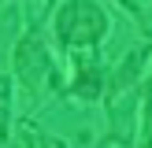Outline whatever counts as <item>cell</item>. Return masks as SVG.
Instances as JSON below:
<instances>
[{"mask_svg":"<svg viewBox=\"0 0 152 148\" xmlns=\"http://www.w3.org/2000/svg\"><path fill=\"white\" fill-rule=\"evenodd\" d=\"M104 30H108V19H104V11L96 4H89V0H67L56 11V37L71 52L93 48L104 37Z\"/></svg>","mask_w":152,"mask_h":148,"instance_id":"cell-1","label":"cell"},{"mask_svg":"<svg viewBox=\"0 0 152 148\" xmlns=\"http://www.w3.org/2000/svg\"><path fill=\"white\" fill-rule=\"evenodd\" d=\"M100 85H104L100 70H96V67H82V70H78V81L71 85V93L82 96V100H93V96L100 93Z\"/></svg>","mask_w":152,"mask_h":148,"instance_id":"cell-3","label":"cell"},{"mask_svg":"<svg viewBox=\"0 0 152 148\" xmlns=\"http://www.w3.org/2000/svg\"><path fill=\"white\" fill-rule=\"evenodd\" d=\"M119 4H123L126 11L134 15V22L152 37V0H119Z\"/></svg>","mask_w":152,"mask_h":148,"instance_id":"cell-4","label":"cell"},{"mask_svg":"<svg viewBox=\"0 0 152 148\" xmlns=\"http://www.w3.org/2000/svg\"><path fill=\"white\" fill-rule=\"evenodd\" d=\"M7 122H11V81L0 78V133H7Z\"/></svg>","mask_w":152,"mask_h":148,"instance_id":"cell-6","label":"cell"},{"mask_svg":"<svg viewBox=\"0 0 152 148\" xmlns=\"http://www.w3.org/2000/svg\"><path fill=\"white\" fill-rule=\"evenodd\" d=\"M22 148H67V144L59 137H52V133H45V130L26 126V130H22Z\"/></svg>","mask_w":152,"mask_h":148,"instance_id":"cell-5","label":"cell"},{"mask_svg":"<svg viewBox=\"0 0 152 148\" xmlns=\"http://www.w3.org/2000/svg\"><path fill=\"white\" fill-rule=\"evenodd\" d=\"M141 148H152V96L141 104Z\"/></svg>","mask_w":152,"mask_h":148,"instance_id":"cell-7","label":"cell"},{"mask_svg":"<svg viewBox=\"0 0 152 148\" xmlns=\"http://www.w3.org/2000/svg\"><path fill=\"white\" fill-rule=\"evenodd\" d=\"M104 148H130V144H126V141H119V137H111V141H108Z\"/></svg>","mask_w":152,"mask_h":148,"instance_id":"cell-8","label":"cell"},{"mask_svg":"<svg viewBox=\"0 0 152 148\" xmlns=\"http://www.w3.org/2000/svg\"><path fill=\"white\" fill-rule=\"evenodd\" d=\"M15 74H19V85L34 100H41L56 85V67H52V56L41 44V37H22L15 44Z\"/></svg>","mask_w":152,"mask_h":148,"instance_id":"cell-2","label":"cell"}]
</instances>
